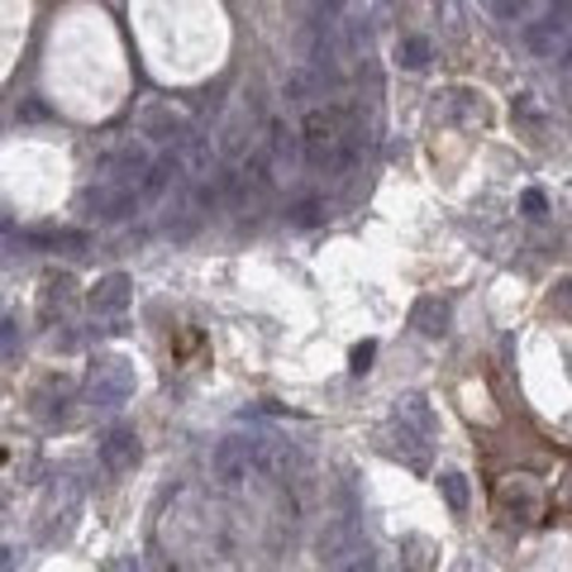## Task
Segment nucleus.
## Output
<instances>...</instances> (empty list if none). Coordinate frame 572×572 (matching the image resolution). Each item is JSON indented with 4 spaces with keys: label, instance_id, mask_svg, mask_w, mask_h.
<instances>
[{
    "label": "nucleus",
    "instance_id": "1",
    "mask_svg": "<svg viewBox=\"0 0 572 572\" xmlns=\"http://www.w3.org/2000/svg\"><path fill=\"white\" fill-rule=\"evenodd\" d=\"M301 153L315 172H339L353 153V124H348L344 110L334 105H315L306 110L301 120Z\"/></svg>",
    "mask_w": 572,
    "mask_h": 572
},
{
    "label": "nucleus",
    "instance_id": "2",
    "mask_svg": "<svg viewBox=\"0 0 572 572\" xmlns=\"http://www.w3.org/2000/svg\"><path fill=\"white\" fill-rule=\"evenodd\" d=\"M158 158H153V148H148L144 139H124L120 148H110L105 153V163H101V177L105 182H115V186H124V191H134L144 201L148 196V186L158 182Z\"/></svg>",
    "mask_w": 572,
    "mask_h": 572
},
{
    "label": "nucleus",
    "instance_id": "3",
    "mask_svg": "<svg viewBox=\"0 0 572 572\" xmlns=\"http://www.w3.org/2000/svg\"><path fill=\"white\" fill-rule=\"evenodd\" d=\"M134 363L129 358H120V353H105V358H96L91 368H86V401L91 406H101V410H115L124 406L134 396Z\"/></svg>",
    "mask_w": 572,
    "mask_h": 572
},
{
    "label": "nucleus",
    "instance_id": "4",
    "mask_svg": "<svg viewBox=\"0 0 572 572\" xmlns=\"http://www.w3.org/2000/svg\"><path fill=\"white\" fill-rule=\"evenodd\" d=\"M363 554H368V539L348 515L325 520V530L315 534V558H320V568L325 572H348Z\"/></svg>",
    "mask_w": 572,
    "mask_h": 572
},
{
    "label": "nucleus",
    "instance_id": "5",
    "mask_svg": "<svg viewBox=\"0 0 572 572\" xmlns=\"http://www.w3.org/2000/svg\"><path fill=\"white\" fill-rule=\"evenodd\" d=\"M572 39V0H549L544 5V15L539 20H530L525 24V48L534 58H558L563 53V43Z\"/></svg>",
    "mask_w": 572,
    "mask_h": 572
},
{
    "label": "nucleus",
    "instance_id": "6",
    "mask_svg": "<svg viewBox=\"0 0 572 572\" xmlns=\"http://www.w3.org/2000/svg\"><path fill=\"white\" fill-rule=\"evenodd\" d=\"M210 472H215V482L220 487H244L248 477H258V468H253V434H229V439H220L215 444V453H210Z\"/></svg>",
    "mask_w": 572,
    "mask_h": 572
},
{
    "label": "nucleus",
    "instance_id": "7",
    "mask_svg": "<svg viewBox=\"0 0 572 572\" xmlns=\"http://www.w3.org/2000/svg\"><path fill=\"white\" fill-rule=\"evenodd\" d=\"M134 206H139V196L124 191V186H115V182H105V177H96L82 191V210L96 220V225H120V220L134 215Z\"/></svg>",
    "mask_w": 572,
    "mask_h": 572
},
{
    "label": "nucleus",
    "instance_id": "8",
    "mask_svg": "<svg viewBox=\"0 0 572 572\" xmlns=\"http://www.w3.org/2000/svg\"><path fill=\"white\" fill-rule=\"evenodd\" d=\"M496 506H501V515L506 520H520V525H534V520H544V487L534 477H506L501 482V492H496Z\"/></svg>",
    "mask_w": 572,
    "mask_h": 572
},
{
    "label": "nucleus",
    "instance_id": "9",
    "mask_svg": "<svg viewBox=\"0 0 572 572\" xmlns=\"http://www.w3.org/2000/svg\"><path fill=\"white\" fill-rule=\"evenodd\" d=\"M172 167H177L186 182H210L215 177V167H220V153H215V144H210L206 134L186 129L182 139L172 144Z\"/></svg>",
    "mask_w": 572,
    "mask_h": 572
},
{
    "label": "nucleus",
    "instance_id": "10",
    "mask_svg": "<svg viewBox=\"0 0 572 572\" xmlns=\"http://www.w3.org/2000/svg\"><path fill=\"white\" fill-rule=\"evenodd\" d=\"M225 191H229V201L234 210H244V215H253V210H263L268 201V177H263V167L258 163H239L225 177Z\"/></svg>",
    "mask_w": 572,
    "mask_h": 572
},
{
    "label": "nucleus",
    "instance_id": "11",
    "mask_svg": "<svg viewBox=\"0 0 572 572\" xmlns=\"http://www.w3.org/2000/svg\"><path fill=\"white\" fill-rule=\"evenodd\" d=\"M129 296H134V286L124 272H110V277H101L91 286V296H86V306H91V315H101V320H115L129 310Z\"/></svg>",
    "mask_w": 572,
    "mask_h": 572
},
{
    "label": "nucleus",
    "instance_id": "12",
    "mask_svg": "<svg viewBox=\"0 0 572 572\" xmlns=\"http://www.w3.org/2000/svg\"><path fill=\"white\" fill-rule=\"evenodd\" d=\"M139 458H144V444H139V434L134 430H124V425H115L101 439V463H105V472H134L139 468Z\"/></svg>",
    "mask_w": 572,
    "mask_h": 572
},
{
    "label": "nucleus",
    "instance_id": "13",
    "mask_svg": "<svg viewBox=\"0 0 572 572\" xmlns=\"http://www.w3.org/2000/svg\"><path fill=\"white\" fill-rule=\"evenodd\" d=\"M410 325L425 334V339H444V334L453 329V310H449V301H439V296H420V301L410 306Z\"/></svg>",
    "mask_w": 572,
    "mask_h": 572
},
{
    "label": "nucleus",
    "instance_id": "14",
    "mask_svg": "<svg viewBox=\"0 0 572 572\" xmlns=\"http://www.w3.org/2000/svg\"><path fill=\"white\" fill-rule=\"evenodd\" d=\"M396 420H401L406 430L425 434V439H434V434H439V415H434V406L425 401V396H415V391L396 401Z\"/></svg>",
    "mask_w": 572,
    "mask_h": 572
},
{
    "label": "nucleus",
    "instance_id": "15",
    "mask_svg": "<svg viewBox=\"0 0 572 572\" xmlns=\"http://www.w3.org/2000/svg\"><path fill=\"white\" fill-rule=\"evenodd\" d=\"M444 115H449L453 124H468V129H477V124H487L492 120V110L482 96H472V91H449V105H444Z\"/></svg>",
    "mask_w": 572,
    "mask_h": 572
},
{
    "label": "nucleus",
    "instance_id": "16",
    "mask_svg": "<svg viewBox=\"0 0 572 572\" xmlns=\"http://www.w3.org/2000/svg\"><path fill=\"white\" fill-rule=\"evenodd\" d=\"M144 134H153L158 144H177L182 134H186L182 110H172V105H153V110L144 115Z\"/></svg>",
    "mask_w": 572,
    "mask_h": 572
},
{
    "label": "nucleus",
    "instance_id": "17",
    "mask_svg": "<svg viewBox=\"0 0 572 572\" xmlns=\"http://www.w3.org/2000/svg\"><path fill=\"white\" fill-rule=\"evenodd\" d=\"M391 439H396V444H391V453L401 458V463H410L415 472H425V468H430V453H425V444H430V439H425V434L406 430L401 420H396V434H391Z\"/></svg>",
    "mask_w": 572,
    "mask_h": 572
},
{
    "label": "nucleus",
    "instance_id": "18",
    "mask_svg": "<svg viewBox=\"0 0 572 572\" xmlns=\"http://www.w3.org/2000/svg\"><path fill=\"white\" fill-rule=\"evenodd\" d=\"M72 296H77V282H72V277H48L43 291H39V315L43 320L62 315V310L72 306Z\"/></svg>",
    "mask_w": 572,
    "mask_h": 572
},
{
    "label": "nucleus",
    "instance_id": "19",
    "mask_svg": "<svg viewBox=\"0 0 572 572\" xmlns=\"http://www.w3.org/2000/svg\"><path fill=\"white\" fill-rule=\"evenodd\" d=\"M434 558H439V549H434V539H425V534H406L401 539V568L406 572H430Z\"/></svg>",
    "mask_w": 572,
    "mask_h": 572
},
{
    "label": "nucleus",
    "instance_id": "20",
    "mask_svg": "<svg viewBox=\"0 0 572 572\" xmlns=\"http://www.w3.org/2000/svg\"><path fill=\"white\" fill-rule=\"evenodd\" d=\"M487 5H492V15L501 24H530V20L544 15L549 0H487Z\"/></svg>",
    "mask_w": 572,
    "mask_h": 572
},
{
    "label": "nucleus",
    "instance_id": "21",
    "mask_svg": "<svg viewBox=\"0 0 572 572\" xmlns=\"http://www.w3.org/2000/svg\"><path fill=\"white\" fill-rule=\"evenodd\" d=\"M439 492H444V501H449V511H458V515L468 511L472 492H468V477H463L458 468H444V472H439Z\"/></svg>",
    "mask_w": 572,
    "mask_h": 572
},
{
    "label": "nucleus",
    "instance_id": "22",
    "mask_svg": "<svg viewBox=\"0 0 572 572\" xmlns=\"http://www.w3.org/2000/svg\"><path fill=\"white\" fill-rule=\"evenodd\" d=\"M396 58H401V67L420 72V67H430L434 48H430V39H420V34H410V39H401V48H396Z\"/></svg>",
    "mask_w": 572,
    "mask_h": 572
},
{
    "label": "nucleus",
    "instance_id": "23",
    "mask_svg": "<svg viewBox=\"0 0 572 572\" xmlns=\"http://www.w3.org/2000/svg\"><path fill=\"white\" fill-rule=\"evenodd\" d=\"M272 158L286 167V163H296V158H306L301 153V134H291V129H282V124H272Z\"/></svg>",
    "mask_w": 572,
    "mask_h": 572
},
{
    "label": "nucleus",
    "instance_id": "24",
    "mask_svg": "<svg viewBox=\"0 0 572 572\" xmlns=\"http://www.w3.org/2000/svg\"><path fill=\"white\" fill-rule=\"evenodd\" d=\"M15 353H20V325L10 315H0V363L15 358Z\"/></svg>",
    "mask_w": 572,
    "mask_h": 572
},
{
    "label": "nucleus",
    "instance_id": "25",
    "mask_svg": "<svg viewBox=\"0 0 572 572\" xmlns=\"http://www.w3.org/2000/svg\"><path fill=\"white\" fill-rule=\"evenodd\" d=\"M549 310H554V315H563V320H572V277H563L549 291Z\"/></svg>",
    "mask_w": 572,
    "mask_h": 572
},
{
    "label": "nucleus",
    "instance_id": "26",
    "mask_svg": "<svg viewBox=\"0 0 572 572\" xmlns=\"http://www.w3.org/2000/svg\"><path fill=\"white\" fill-rule=\"evenodd\" d=\"M520 206H525V215H530V220H544V215H549V201H544L539 186H530V191L520 196Z\"/></svg>",
    "mask_w": 572,
    "mask_h": 572
},
{
    "label": "nucleus",
    "instance_id": "27",
    "mask_svg": "<svg viewBox=\"0 0 572 572\" xmlns=\"http://www.w3.org/2000/svg\"><path fill=\"white\" fill-rule=\"evenodd\" d=\"M372 358H377V344H358L353 348V372H368Z\"/></svg>",
    "mask_w": 572,
    "mask_h": 572
},
{
    "label": "nucleus",
    "instance_id": "28",
    "mask_svg": "<svg viewBox=\"0 0 572 572\" xmlns=\"http://www.w3.org/2000/svg\"><path fill=\"white\" fill-rule=\"evenodd\" d=\"M348 572H382V563H377V554H372V549H368V554H363V558H358V563H353V568H348Z\"/></svg>",
    "mask_w": 572,
    "mask_h": 572
},
{
    "label": "nucleus",
    "instance_id": "29",
    "mask_svg": "<svg viewBox=\"0 0 572 572\" xmlns=\"http://www.w3.org/2000/svg\"><path fill=\"white\" fill-rule=\"evenodd\" d=\"M0 572H15V549L10 544H0Z\"/></svg>",
    "mask_w": 572,
    "mask_h": 572
},
{
    "label": "nucleus",
    "instance_id": "30",
    "mask_svg": "<svg viewBox=\"0 0 572 572\" xmlns=\"http://www.w3.org/2000/svg\"><path fill=\"white\" fill-rule=\"evenodd\" d=\"M554 62H558V67H563V72H572V39H568V43H563V53H558V58H554Z\"/></svg>",
    "mask_w": 572,
    "mask_h": 572
},
{
    "label": "nucleus",
    "instance_id": "31",
    "mask_svg": "<svg viewBox=\"0 0 572 572\" xmlns=\"http://www.w3.org/2000/svg\"><path fill=\"white\" fill-rule=\"evenodd\" d=\"M120 572H139V563H134V558H124V563H120Z\"/></svg>",
    "mask_w": 572,
    "mask_h": 572
}]
</instances>
